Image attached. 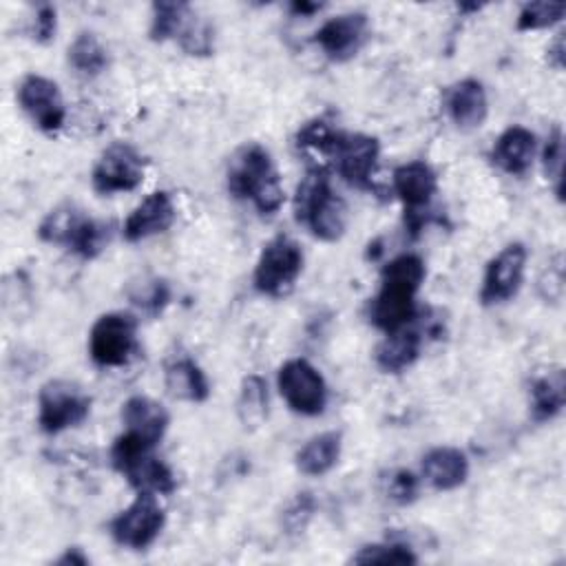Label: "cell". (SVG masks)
<instances>
[{
    "mask_svg": "<svg viewBox=\"0 0 566 566\" xmlns=\"http://www.w3.org/2000/svg\"><path fill=\"white\" fill-rule=\"evenodd\" d=\"M55 31H57L55 7L53 4H40L38 11H35V18H33V29H31L35 42L49 44L55 38Z\"/></svg>",
    "mask_w": 566,
    "mask_h": 566,
    "instance_id": "obj_36",
    "label": "cell"
},
{
    "mask_svg": "<svg viewBox=\"0 0 566 566\" xmlns=\"http://www.w3.org/2000/svg\"><path fill=\"white\" fill-rule=\"evenodd\" d=\"M38 237L44 243L62 245L80 259H95L111 241V226L97 221L73 203L53 208L38 226Z\"/></svg>",
    "mask_w": 566,
    "mask_h": 566,
    "instance_id": "obj_4",
    "label": "cell"
},
{
    "mask_svg": "<svg viewBox=\"0 0 566 566\" xmlns=\"http://www.w3.org/2000/svg\"><path fill=\"white\" fill-rule=\"evenodd\" d=\"M91 413V396L64 378L46 380L38 391V427L46 436H57L80 427Z\"/></svg>",
    "mask_w": 566,
    "mask_h": 566,
    "instance_id": "obj_6",
    "label": "cell"
},
{
    "mask_svg": "<svg viewBox=\"0 0 566 566\" xmlns=\"http://www.w3.org/2000/svg\"><path fill=\"white\" fill-rule=\"evenodd\" d=\"M122 422L124 431H130L157 447L168 431L170 413L150 396H130L122 405Z\"/></svg>",
    "mask_w": 566,
    "mask_h": 566,
    "instance_id": "obj_20",
    "label": "cell"
},
{
    "mask_svg": "<svg viewBox=\"0 0 566 566\" xmlns=\"http://www.w3.org/2000/svg\"><path fill=\"white\" fill-rule=\"evenodd\" d=\"M190 4L186 2H175V0H159L153 4V15H150V29L148 35L153 42H166L175 40L186 15L190 13Z\"/></svg>",
    "mask_w": 566,
    "mask_h": 566,
    "instance_id": "obj_29",
    "label": "cell"
},
{
    "mask_svg": "<svg viewBox=\"0 0 566 566\" xmlns=\"http://www.w3.org/2000/svg\"><path fill=\"white\" fill-rule=\"evenodd\" d=\"M270 398H268V382L259 374H248L241 380L239 396H237V418L245 431L259 429L270 413Z\"/></svg>",
    "mask_w": 566,
    "mask_h": 566,
    "instance_id": "obj_26",
    "label": "cell"
},
{
    "mask_svg": "<svg viewBox=\"0 0 566 566\" xmlns=\"http://www.w3.org/2000/svg\"><path fill=\"white\" fill-rule=\"evenodd\" d=\"M422 478L436 491H453L462 486L469 478L471 464L462 449L458 447H433L422 455Z\"/></svg>",
    "mask_w": 566,
    "mask_h": 566,
    "instance_id": "obj_19",
    "label": "cell"
},
{
    "mask_svg": "<svg viewBox=\"0 0 566 566\" xmlns=\"http://www.w3.org/2000/svg\"><path fill=\"white\" fill-rule=\"evenodd\" d=\"M146 159L128 142H115L97 157L91 170V186L99 195L130 192L144 181Z\"/></svg>",
    "mask_w": 566,
    "mask_h": 566,
    "instance_id": "obj_10",
    "label": "cell"
},
{
    "mask_svg": "<svg viewBox=\"0 0 566 566\" xmlns=\"http://www.w3.org/2000/svg\"><path fill=\"white\" fill-rule=\"evenodd\" d=\"M427 276L422 256L405 252L380 272V290L369 303V321L385 334L407 327L416 316V294Z\"/></svg>",
    "mask_w": 566,
    "mask_h": 566,
    "instance_id": "obj_1",
    "label": "cell"
},
{
    "mask_svg": "<svg viewBox=\"0 0 566 566\" xmlns=\"http://www.w3.org/2000/svg\"><path fill=\"white\" fill-rule=\"evenodd\" d=\"M343 451V433L340 431H323L312 436L294 455V464L303 475L321 478L329 473L340 458Z\"/></svg>",
    "mask_w": 566,
    "mask_h": 566,
    "instance_id": "obj_23",
    "label": "cell"
},
{
    "mask_svg": "<svg viewBox=\"0 0 566 566\" xmlns=\"http://www.w3.org/2000/svg\"><path fill=\"white\" fill-rule=\"evenodd\" d=\"M564 13H566V4L564 2H548V0L526 2V4H522L520 13H517L515 29L517 31L548 29V27L562 22Z\"/></svg>",
    "mask_w": 566,
    "mask_h": 566,
    "instance_id": "obj_32",
    "label": "cell"
},
{
    "mask_svg": "<svg viewBox=\"0 0 566 566\" xmlns=\"http://www.w3.org/2000/svg\"><path fill=\"white\" fill-rule=\"evenodd\" d=\"M340 135H343V130L334 128L327 119L316 117V119L305 122V124L298 128V133H296V144L303 146V148H312V150H316V153H321V155L332 157L334 150H336V146H338V142H340Z\"/></svg>",
    "mask_w": 566,
    "mask_h": 566,
    "instance_id": "obj_33",
    "label": "cell"
},
{
    "mask_svg": "<svg viewBox=\"0 0 566 566\" xmlns=\"http://www.w3.org/2000/svg\"><path fill=\"white\" fill-rule=\"evenodd\" d=\"M55 564L60 566H86L88 564V557L82 553V548L73 546V548H66L57 559Z\"/></svg>",
    "mask_w": 566,
    "mask_h": 566,
    "instance_id": "obj_37",
    "label": "cell"
},
{
    "mask_svg": "<svg viewBox=\"0 0 566 566\" xmlns=\"http://www.w3.org/2000/svg\"><path fill=\"white\" fill-rule=\"evenodd\" d=\"M164 387L170 398L186 402H206L210 396L208 376L190 356H175L164 365Z\"/></svg>",
    "mask_w": 566,
    "mask_h": 566,
    "instance_id": "obj_21",
    "label": "cell"
},
{
    "mask_svg": "<svg viewBox=\"0 0 566 566\" xmlns=\"http://www.w3.org/2000/svg\"><path fill=\"white\" fill-rule=\"evenodd\" d=\"M126 294L133 305L150 316L161 314L164 307L170 303V287L164 279L157 276H144L137 283H130Z\"/></svg>",
    "mask_w": 566,
    "mask_h": 566,
    "instance_id": "obj_30",
    "label": "cell"
},
{
    "mask_svg": "<svg viewBox=\"0 0 566 566\" xmlns=\"http://www.w3.org/2000/svg\"><path fill=\"white\" fill-rule=\"evenodd\" d=\"M387 495L394 504H400V506H407V504L416 502V497H418V478L407 469L394 471L387 480Z\"/></svg>",
    "mask_w": 566,
    "mask_h": 566,
    "instance_id": "obj_35",
    "label": "cell"
},
{
    "mask_svg": "<svg viewBox=\"0 0 566 566\" xmlns=\"http://www.w3.org/2000/svg\"><path fill=\"white\" fill-rule=\"evenodd\" d=\"M535 153H537L535 133L515 124L500 133V137L491 148V159L502 172L522 177L531 170Z\"/></svg>",
    "mask_w": 566,
    "mask_h": 566,
    "instance_id": "obj_18",
    "label": "cell"
},
{
    "mask_svg": "<svg viewBox=\"0 0 566 566\" xmlns=\"http://www.w3.org/2000/svg\"><path fill=\"white\" fill-rule=\"evenodd\" d=\"M531 418L535 422L553 420L566 402V378L559 367L548 369L533 378L531 389Z\"/></svg>",
    "mask_w": 566,
    "mask_h": 566,
    "instance_id": "obj_24",
    "label": "cell"
},
{
    "mask_svg": "<svg viewBox=\"0 0 566 566\" xmlns=\"http://www.w3.org/2000/svg\"><path fill=\"white\" fill-rule=\"evenodd\" d=\"M122 475L135 491H148L155 495H170L177 489V480L172 469L155 455V451L130 462Z\"/></svg>",
    "mask_w": 566,
    "mask_h": 566,
    "instance_id": "obj_25",
    "label": "cell"
},
{
    "mask_svg": "<svg viewBox=\"0 0 566 566\" xmlns=\"http://www.w3.org/2000/svg\"><path fill=\"white\" fill-rule=\"evenodd\" d=\"M391 188L405 208V223L409 230H420L424 214L438 192L436 170L422 159L407 161L394 170Z\"/></svg>",
    "mask_w": 566,
    "mask_h": 566,
    "instance_id": "obj_11",
    "label": "cell"
},
{
    "mask_svg": "<svg viewBox=\"0 0 566 566\" xmlns=\"http://www.w3.org/2000/svg\"><path fill=\"white\" fill-rule=\"evenodd\" d=\"M380 144L365 133H343L332 155L338 175L358 190H369L378 166Z\"/></svg>",
    "mask_w": 566,
    "mask_h": 566,
    "instance_id": "obj_15",
    "label": "cell"
},
{
    "mask_svg": "<svg viewBox=\"0 0 566 566\" xmlns=\"http://www.w3.org/2000/svg\"><path fill=\"white\" fill-rule=\"evenodd\" d=\"M323 4H318V2H294L292 4V11L294 13H298V15H312L314 11H318Z\"/></svg>",
    "mask_w": 566,
    "mask_h": 566,
    "instance_id": "obj_39",
    "label": "cell"
},
{
    "mask_svg": "<svg viewBox=\"0 0 566 566\" xmlns=\"http://www.w3.org/2000/svg\"><path fill=\"white\" fill-rule=\"evenodd\" d=\"M369 40V18L363 11H349L325 20L314 33V42L332 62H347Z\"/></svg>",
    "mask_w": 566,
    "mask_h": 566,
    "instance_id": "obj_14",
    "label": "cell"
},
{
    "mask_svg": "<svg viewBox=\"0 0 566 566\" xmlns=\"http://www.w3.org/2000/svg\"><path fill=\"white\" fill-rule=\"evenodd\" d=\"M276 387L294 413L321 416L327 407V382L321 371L305 358H290L279 367Z\"/></svg>",
    "mask_w": 566,
    "mask_h": 566,
    "instance_id": "obj_9",
    "label": "cell"
},
{
    "mask_svg": "<svg viewBox=\"0 0 566 566\" xmlns=\"http://www.w3.org/2000/svg\"><path fill=\"white\" fill-rule=\"evenodd\" d=\"M294 217L303 223L318 241L334 243L338 241L349 221L347 203L332 188V181L325 170H307L294 195Z\"/></svg>",
    "mask_w": 566,
    "mask_h": 566,
    "instance_id": "obj_3",
    "label": "cell"
},
{
    "mask_svg": "<svg viewBox=\"0 0 566 566\" xmlns=\"http://www.w3.org/2000/svg\"><path fill=\"white\" fill-rule=\"evenodd\" d=\"M177 219V208L166 190L150 192L124 221L122 237L128 243H139L155 234L166 232Z\"/></svg>",
    "mask_w": 566,
    "mask_h": 566,
    "instance_id": "obj_16",
    "label": "cell"
},
{
    "mask_svg": "<svg viewBox=\"0 0 566 566\" xmlns=\"http://www.w3.org/2000/svg\"><path fill=\"white\" fill-rule=\"evenodd\" d=\"M166 524L159 497L148 491H137V497L111 520V537L115 544L133 551L148 548Z\"/></svg>",
    "mask_w": 566,
    "mask_h": 566,
    "instance_id": "obj_8",
    "label": "cell"
},
{
    "mask_svg": "<svg viewBox=\"0 0 566 566\" xmlns=\"http://www.w3.org/2000/svg\"><path fill=\"white\" fill-rule=\"evenodd\" d=\"M422 349V336L416 327H400L385 338L374 349V363L385 374H400L409 369Z\"/></svg>",
    "mask_w": 566,
    "mask_h": 566,
    "instance_id": "obj_22",
    "label": "cell"
},
{
    "mask_svg": "<svg viewBox=\"0 0 566 566\" xmlns=\"http://www.w3.org/2000/svg\"><path fill=\"white\" fill-rule=\"evenodd\" d=\"M137 352V318L128 312L102 314L88 332V356L97 367H124Z\"/></svg>",
    "mask_w": 566,
    "mask_h": 566,
    "instance_id": "obj_7",
    "label": "cell"
},
{
    "mask_svg": "<svg viewBox=\"0 0 566 566\" xmlns=\"http://www.w3.org/2000/svg\"><path fill=\"white\" fill-rule=\"evenodd\" d=\"M228 190L232 197L250 201L261 214H274L285 201L279 170L261 144H245L232 155Z\"/></svg>",
    "mask_w": 566,
    "mask_h": 566,
    "instance_id": "obj_2",
    "label": "cell"
},
{
    "mask_svg": "<svg viewBox=\"0 0 566 566\" xmlns=\"http://www.w3.org/2000/svg\"><path fill=\"white\" fill-rule=\"evenodd\" d=\"M66 60L71 69L82 77H97L108 66V51L99 42L95 33L82 31L75 35V40L69 44Z\"/></svg>",
    "mask_w": 566,
    "mask_h": 566,
    "instance_id": "obj_27",
    "label": "cell"
},
{
    "mask_svg": "<svg viewBox=\"0 0 566 566\" xmlns=\"http://www.w3.org/2000/svg\"><path fill=\"white\" fill-rule=\"evenodd\" d=\"M352 564H418V555L409 548V544L387 539L376 544L360 546L352 557Z\"/></svg>",
    "mask_w": 566,
    "mask_h": 566,
    "instance_id": "obj_31",
    "label": "cell"
},
{
    "mask_svg": "<svg viewBox=\"0 0 566 566\" xmlns=\"http://www.w3.org/2000/svg\"><path fill=\"white\" fill-rule=\"evenodd\" d=\"M526 245L515 241L504 245L489 263L482 276V287H480V303L491 307V305H502L511 301L522 283H524V272H526Z\"/></svg>",
    "mask_w": 566,
    "mask_h": 566,
    "instance_id": "obj_12",
    "label": "cell"
},
{
    "mask_svg": "<svg viewBox=\"0 0 566 566\" xmlns=\"http://www.w3.org/2000/svg\"><path fill=\"white\" fill-rule=\"evenodd\" d=\"M303 250L294 239L285 234L270 239L254 265V290L270 298L287 296L303 272Z\"/></svg>",
    "mask_w": 566,
    "mask_h": 566,
    "instance_id": "obj_5",
    "label": "cell"
},
{
    "mask_svg": "<svg viewBox=\"0 0 566 566\" xmlns=\"http://www.w3.org/2000/svg\"><path fill=\"white\" fill-rule=\"evenodd\" d=\"M548 64L551 66H555L557 71H562L564 69V33H559L555 40H553V44L548 46Z\"/></svg>",
    "mask_w": 566,
    "mask_h": 566,
    "instance_id": "obj_38",
    "label": "cell"
},
{
    "mask_svg": "<svg viewBox=\"0 0 566 566\" xmlns=\"http://www.w3.org/2000/svg\"><path fill=\"white\" fill-rule=\"evenodd\" d=\"M18 104L27 113V117L46 135L57 133L66 119L64 97L60 86L38 73H29L22 77L18 86Z\"/></svg>",
    "mask_w": 566,
    "mask_h": 566,
    "instance_id": "obj_13",
    "label": "cell"
},
{
    "mask_svg": "<svg viewBox=\"0 0 566 566\" xmlns=\"http://www.w3.org/2000/svg\"><path fill=\"white\" fill-rule=\"evenodd\" d=\"M542 166H544V175L555 181V195L557 199H562V166H564V133L562 126H553V130L548 133V139L544 144L542 150Z\"/></svg>",
    "mask_w": 566,
    "mask_h": 566,
    "instance_id": "obj_34",
    "label": "cell"
},
{
    "mask_svg": "<svg viewBox=\"0 0 566 566\" xmlns=\"http://www.w3.org/2000/svg\"><path fill=\"white\" fill-rule=\"evenodd\" d=\"M175 42H179L184 53L206 57L214 51V27L208 18H201L190 9Z\"/></svg>",
    "mask_w": 566,
    "mask_h": 566,
    "instance_id": "obj_28",
    "label": "cell"
},
{
    "mask_svg": "<svg viewBox=\"0 0 566 566\" xmlns=\"http://www.w3.org/2000/svg\"><path fill=\"white\" fill-rule=\"evenodd\" d=\"M449 119L462 130H475L486 122L489 97L484 84L475 77H464L455 82L444 97Z\"/></svg>",
    "mask_w": 566,
    "mask_h": 566,
    "instance_id": "obj_17",
    "label": "cell"
}]
</instances>
